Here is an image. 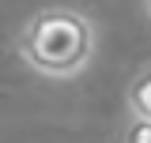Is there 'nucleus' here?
I'll use <instances>...</instances> for the list:
<instances>
[{"instance_id":"obj_1","label":"nucleus","mask_w":151,"mask_h":143,"mask_svg":"<svg viewBox=\"0 0 151 143\" xmlns=\"http://www.w3.org/2000/svg\"><path fill=\"white\" fill-rule=\"evenodd\" d=\"M23 64L49 79H72L94 56V23L72 8H42L15 41Z\"/></svg>"},{"instance_id":"obj_3","label":"nucleus","mask_w":151,"mask_h":143,"mask_svg":"<svg viewBox=\"0 0 151 143\" xmlns=\"http://www.w3.org/2000/svg\"><path fill=\"white\" fill-rule=\"evenodd\" d=\"M121 139L125 143H151V117L132 113V121H129V128L121 132Z\"/></svg>"},{"instance_id":"obj_2","label":"nucleus","mask_w":151,"mask_h":143,"mask_svg":"<svg viewBox=\"0 0 151 143\" xmlns=\"http://www.w3.org/2000/svg\"><path fill=\"white\" fill-rule=\"evenodd\" d=\"M129 109L140 117H151V64L129 83Z\"/></svg>"},{"instance_id":"obj_4","label":"nucleus","mask_w":151,"mask_h":143,"mask_svg":"<svg viewBox=\"0 0 151 143\" xmlns=\"http://www.w3.org/2000/svg\"><path fill=\"white\" fill-rule=\"evenodd\" d=\"M144 8H147V19H151V0H144Z\"/></svg>"}]
</instances>
